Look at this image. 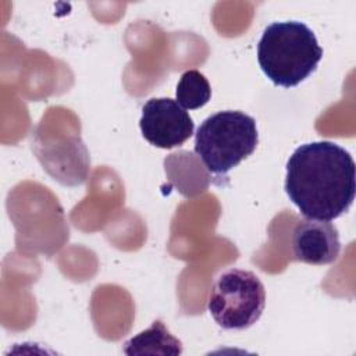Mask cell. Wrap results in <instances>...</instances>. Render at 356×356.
Here are the masks:
<instances>
[{"mask_svg":"<svg viewBox=\"0 0 356 356\" xmlns=\"http://www.w3.org/2000/svg\"><path fill=\"white\" fill-rule=\"evenodd\" d=\"M285 192L306 218H338L349 210L356 192L350 153L330 140L300 145L286 163Z\"/></svg>","mask_w":356,"mask_h":356,"instance_id":"cell-1","label":"cell"},{"mask_svg":"<svg viewBox=\"0 0 356 356\" xmlns=\"http://www.w3.org/2000/svg\"><path fill=\"white\" fill-rule=\"evenodd\" d=\"M259 143L253 117L243 111L225 110L207 117L195 135V153L204 167L225 175L250 156Z\"/></svg>","mask_w":356,"mask_h":356,"instance_id":"cell-3","label":"cell"},{"mask_svg":"<svg viewBox=\"0 0 356 356\" xmlns=\"http://www.w3.org/2000/svg\"><path fill=\"white\" fill-rule=\"evenodd\" d=\"M211 88L206 76L197 70L185 71L177 85L175 100L185 110H196L209 103Z\"/></svg>","mask_w":356,"mask_h":356,"instance_id":"cell-9","label":"cell"},{"mask_svg":"<svg viewBox=\"0 0 356 356\" xmlns=\"http://www.w3.org/2000/svg\"><path fill=\"white\" fill-rule=\"evenodd\" d=\"M341 250L339 234L334 224L323 220H300L292 232V253L298 261L324 266L334 263Z\"/></svg>","mask_w":356,"mask_h":356,"instance_id":"cell-7","label":"cell"},{"mask_svg":"<svg viewBox=\"0 0 356 356\" xmlns=\"http://www.w3.org/2000/svg\"><path fill=\"white\" fill-rule=\"evenodd\" d=\"M32 149L43 168L63 185H82L89 172V156L79 136L56 138L49 143L35 140Z\"/></svg>","mask_w":356,"mask_h":356,"instance_id":"cell-6","label":"cell"},{"mask_svg":"<svg viewBox=\"0 0 356 356\" xmlns=\"http://www.w3.org/2000/svg\"><path fill=\"white\" fill-rule=\"evenodd\" d=\"M127 355H179L182 343L175 338L161 320L128 339L122 348Z\"/></svg>","mask_w":356,"mask_h":356,"instance_id":"cell-8","label":"cell"},{"mask_svg":"<svg viewBox=\"0 0 356 356\" xmlns=\"http://www.w3.org/2000/svg\"><path fill=\"white\" fill-rule=\"evenodd\" d=\"M321 57L316 35L299 21L270 24L257 43L259 65L275 86L299 85L314 72Z\"/></svg>","mask_w":356,"mask_h":356,"instance_id":"cell-2","label":"cell"},{"mask_svg":"<svg viewBox=\"0 0 356 356\" xmlns=\"http://www.w3.org/2000/svg\"><path fill=\"white\" fill-rule=\"evenodd\" d=\"M266 289L260 278L248 270L229 268L214 281L207 309L224 330H246L261 316Z\"/></svg>","mask_w":356,"mask_h":356,"instance_id":"cell-4","label":"cell"},{"mask_svg":"<svg viewBox=\"0 0 356 356\" xmlns=\"http://www.w3.org/2000/svg\"><path fill=\"white\" fill-rule=\"evenodd\" d=\"M139 127L143 138L160 149L184 145L193 134V120L177 100L153 97L142 107Z\"/></svg>","mask_w":356,"mask_h":356,"instance_id":"cell-5","label":"cell"}]
</instances>
